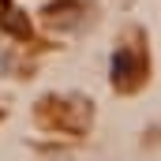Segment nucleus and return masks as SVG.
<instances>
[{
  "instance_id": "1",
  "label": "nucleus",
  "mask_w": 161,
  "mask_h": 161,
  "mask_svg": "<svg viewBox=\"0 0 161 161\" xmlns=\"http://www.w3.org/2000/svg\"><path fill=\"white\" fill-rule=\"evenodd\" d=\"M0 23H4V30H8V34H15V38H26V34H30V23H26V19H19V8H15V4H8V0H4V15H0Z\"/></svg>"
}]
</instances>
